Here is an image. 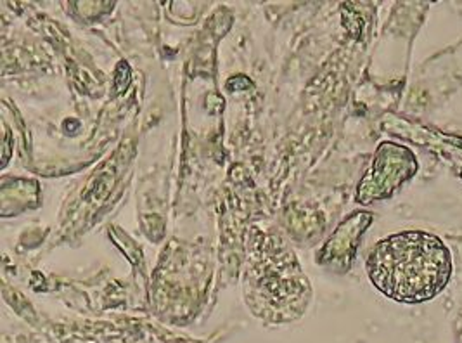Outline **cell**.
Instances as JSON below:
<instances>
[{"mask_svg":"<svg viewBox=\"0 0 462 343\" xmlns=\"http://www.w3.org/2000/svg\"><path fill=\"white\" fill-rule=\"evenodd\" d=\"M367 273L384 297L420 303L435 299L448 284L452 257L440 237L405 231L379 241L367 257Z\"/></svg>","mask_w":462,"mask_h":343,"instance_id":"obj_1","label":"cell"},{"mask_svg":"<svg viewBox=\"0 0 462 343\" xmlns=\"http://www.w3.org/2000/svg\"><path fill=\"white\" fill-rule=\"evenodd\" d=\"M443 144L447 148V156H443V158L448 160L462 177V139H459V137H445Z\"/></svg>","mask_w":462,"mask_h":343,"instance_id":"obj_2","label":"cell"}]
</instances>
